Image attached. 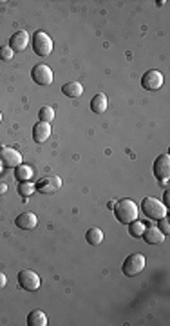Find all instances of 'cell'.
I'll use <instances>...</instances> for the list:
<instances>
[{
  "label": "cell",
  "instance_id": "20",
  "mask_svg": "<svg viewBox=\"0 0 170 326\" xmlns=\"http://www.w3.org/2000/svg\"><path fill=\"white\" fill-rule=\"evenodd\" d=\"M38 118H40V122H47V124H51L52 120H54V109H52L51 105H44L38 111Z\"/></svg>",
  "mask_w": 170,
  "mask_h": 326
},
{
  "label": "cell",
  "instance_id": "12",
  "mask_svg": "<svg viewBox=\"0 0 170 326\" xmlns=\"http://www.w3.org/2000/svg\"><path fill=\"white\" fill-rule=\"evenodd\" d=\"M49 136H51V124H47V122L35 124V127H33V140L36 143H44V141L49 140Z\"/></svg>",
  "mask_w": 170,
  "mask_h": 326
},
{
  "label": "cell",
  "instance_id": "11",
  "mask_svg": "<svg viewBox=\"0 0 170 326\" xmlns=\"http://www.w3.org/2000/svg\"><path fill=\"white\" fill-rule=\"evenodd\" d=\"M15 225H17L20 230H33L36 225H38V218L29 210L20 212L17 216V220H15Z\"/></svg>",
  "mask_w": 170,
  "mask_h": 326
},
{
  "label": "cell",
  "instance_id": "15",
  "mask_svg": "<svg viewBox=\"0 0 170 326\" xmlns=\"http://www.w3.org/2000/svg\"><path fill=\"white\" fill-rule=\"evenodd\" d=\"M62 93L67 98H80L83 94V85L80 82H67L62 85Z\"/></svg>",
  "mask_w": 170,
  "mask_h": 326
},
{
  "label": "cell",
  "instance_id": "13",
  "mask_svg": "<svg viewBox=\"0 0 170 326\" xmlns=\"http://www.w3.org/2000/svg\"><path fill=\"white\" fill-rule=\"evenodd\" d=\"M27 45H29V33L26 31H17L9 38V47L13 51H24Z\"/></svg>",
  "mask_w": 170,
  "mask_h": 326
},
{
  "label": "cell",
  "instance_id": "25",
  "mask_svg": "<svg viewBox=\"0 0 170 326\" xmlns=\"http://www.w3.org/2000/svg\"><path fill=\"white\" fill-rule=\"evenodd\" d=\"M6 285H8V278H6L4 274L0 272V288H4Z\"/></svg>",
  "mask_w": 170,
  "mask_h": 326
},
{
  "label": "cell",
  "instance_id": "2",
  "mask_svg": "<svg viewBox=\"0 0 170 326\" xmlns=\"http://www.w3.org/2000/svg\"><path fill=\"white\" fill-rule=\"evenodd\" d=\"M141 210H143V214L148 218V220L157 221L166 216L168 208H166L157 198H143V201H141Z\"/></svg>",
  "mask_w": 170,
  "mask_h": 326
},
{
  "label": "cell",
  "instance_id": "3",
  "mask_svg": "<svg viewBox=\"0 0 170 326\" xmlns=\"http://www.w3.org/2000/svg\"><path fill=\"white\" fill-rule=\"evenodd\" d=\"M145 266H147V259H145L143 254H131V256L123 261L122 272L127 278H134L140 272H143Z\"/></svg>",
  "mask_w": 170,
  "mask_h": 326
},
{
  "label": "cell",
  "instance_id": "14",
  "mask_svg": "<svg viewBox=\"0 0 170 326\" xmlns=\"http://www.w3.org/2000/svg\"><path fill=\"white\" fill-rule=\"evenodd\" d=\"M141 238H143L148 245H161V243L165 241V234L157 229V227H148V229H145Z\"/></svg>",
  "mask_w": 170,
  "mask_h": 326
},
{
  "label": "cell",
  "instance_id": "17",
  "mask_svg": "<svg viewBox=\"0 0 170 326\" xmlns=\"http://www.w3.org/2000/svg\"><path fill=\"white\" fill-rule=\"evenodd\" d=\"M27 324L29 326H45L47 324V315L42 310H33L27 315Z\"/></svg>",
  "mask_w": 170,
  "mask_h": 326
},
{
  "label": "cell",
  "instance_id": "23",
  "mask_svg": "<svg viewBox=\"0 0 170 326\" xmlns=\"http://www.w3.org/2000/svg\"><path fill=\"white\" fill-rule=\"evenodd\" d=\"M13 55H15V51L11 47H0V60H2V62H9V60H11V58H13Z\"/></svg>",
  "mask_w": 170,
  "mask_h": 326
},
{
  "label": "cell",
  "instance_id": "16",
  "mask_svg": "<svg viewBox=\"0 0 170 326\" xmlns=\"http://www.w3.org/2000/svg\"><path fill=\"white\" fill-rule=\"evenodd\" d=\"M91 111L94 115H101L107 111V96L103 93L94 94V98L91 100Z\"/></svg>",
  "mask_w": 170,
  "mask_h": 326
},
{
  "label": "cell",
  "instance_id": "21",
  "mask_svg": "<svg viewBox=\"0 0 170 326\" xmlns=\"http://www.w3.org/2000/svg\"><path fill=\"white\" fill-rule=\"evenodd\" d=\"M145 232V223L141 221H132L131 225H129V234H131L132 238H141Z\"/></svg>",
  "mask_w": 170,
  "mask_h": 326
},
{
  "label": "cell",
  "instance_id": "4",
  "mask_svg": "<svg viewBox=\"0 0 170 326\" xmlns=\"http://www.w3.org/2000/svg\"><path fill=\"white\" fill-rule=\"evenodd\" d=\"M31 45H33V51H35V55H38V57H49V55L52 53V40L45 31L33 33Z\"/></svg>",
  "mask_w": 170,
  "mask_h": 326
},
{
  "label": "cell",
  "instance_id": "6",
  "mask_svg": "<svg viewBox=\"0 0 170 326\" xmlns=\"http://www.w3.org/2000/svg\"><path fill=\"white\" fill-rule=\"evenodd\" d=\"M22 163V154L11 147H0V165L6 169H15Z\"/></svg>",
  "mask_w": 170,
  "mask_h": 326
},
{
  "label": "cell",
  "instance_id": "26",
  "mask_svg": "<svg viewBox=\"0 0 170 326\" xmlns=\"http://www.w3.org/2000/svg\"><path fill=\"white\" fill-rule=\"evenodd\" d=\"M161 203L165 205L166 208H168V205H170V194H168V192H165V196H163V201Z\"/></svg>",
  "mask_w": 170,
  "mask_h": 326
},
{
  "label": "cell",
  "instance_id": "28",
  "mask_svg": "<svg viewBox=\"0 0 170 326\" xmlns=\"http://www.w3.org/2000/svg\"><path fill=\"white\" fill-rule=\"evenodd\" d=\"M0 122H2V113H0Z\"/></svg>",
  "mask_w": 170,
  "mask_h": 326
},
{
  "label": "cell",
  "instance_id": "10",
  "mask_svg": "<svg viewBox=\"0 0 170 326\" xmlns=\"http://www.w3.org/2000/svg\"><path fill=\"white\" fill-rule=\"evenodd\" d=\"M154 176L159 181H166L170 176V156L168 154H161L157 156L156 161H154Z\"/></svg>",
  "mask_w": 170,
  "mask_h": 326
},
{
  "label": "cell",
  "instance_id": "9",
  "mask_svg": "<svg viewBox=\"0 0 170 326\" xmlns=\"http://www.w3.org/2000/svg\"><path fill=\"white\" fill-rule=\"evenodd\" d=\"M141 87L145 91H159L163 87V75L159 71H147L141 76Z\"/></svg>",
  "mask_w": 170,
  "mask_h": 326
},
{
  "label": "cell",
  "instance_id": "5",
  "mask_svg": "<svg viewBox=\"0 0 170 326\" xmlns=\"http://www.w3.org/2000/svg\"><path fill=\"white\" fill-rule=\"evenodd\" d=\"M18 285L26 292H36L40 288V285H42V281H40L38 274L26 268L18 272Z\"/></svg>",
  "mask_w": 170,
  "mask_h": 326
},
{
  "label": "cell",
  "instance_id": "1",
  "mask_svg": "<svg viewBox=\"0 0 170 326\" xmlns=\"http://www.w3.org/2000/svg\"><path fill=\"white\" fill-rule=\"evenodd\" d=\"M114 216L116 220L122 223V225H131L132 221L138 220V205H136L132 199L125 198V199H120L116 205H114Z\"/></svg>",
  "mask_w": 170,
  "mask_h": 326
},
{
  "label": "cell",
  "instance_id": "19",
  "mask_svg": "<svg viewBox=\"0 0 170 326\" xmlns=\"http://www.w3.org/2000/svg\"><path fill=\"white\" fill-rule=\"evenodd\" d=\"M85 241H87L89 245H92V247H96V245H100V243L103 241V232H101L100 229H89L87 232H85Z\"/></svg>",
  "mask_w": 170,
  "mask_h": 326
},
{
  "label": "cell",
  "instance_id": "18",
  "mask_svg": "<svg viewBox=\"0 0 170 326\" xmlns=\"http://www.w3.org/2000/svg\"><path fill=\"white\" fill-rule=\"evenodd\" d=\"M15 178L18 181H31V178H33V169L29 165L20 163L18 167H15Z\"/></svg>",
  "mask_w": 170,
  "mask_h": 326
},
{
  "label": "cell",
  "instance_id": "22",
  "mask_svg": "<svg viewBox=\"0 0 170 326\" xmlns=\"http://www.w3.org/2000/svg\"><path fill=\"white\" fill-rule=\"evenodd\" d=\"M33 192H35V185H33L31 181H20V183H18V194L20 196L29 198Z\"/></svg>",
  "mask_w": 170,
  "mask_h": 326
},
{
  "label": "cell",
  "instance_id": "27",
  "mask_svg": "<svg viewBox=\"0 0 170 326\" xmlns=\"http://www.w3.org/2000/svg\"><path fill=\"white\" fill-rule=\"evenodd\" d=\"M6 192V185H0V194H4Z\"/></svg>",
  "mask_w": 170,
  "mask_h": 326
},
{
  "label": "cell",
  "instance_id": "8",
  "mask_svg": "<svg viewBox=\"0 0 170 326\" xmlns=\"http://www.w3.org/2000/svg\"><path fill=\"white\" fill-rule=\"evenodd\" d=\"M62 187V178L58 176H44L40 178L38 181H36L35 189L38 190V192H42V194H54V192H58Z\"/></svg>",
  "mask_w": 170,
  "mask_h": 326
},
{
  "label": "cell",
  "instance_id": "7",
  "mask_svg": "<svg viewBox=\"0 0 170 326\" xmlns=\"http://www.w3.org/2000/svg\"><path fill=\"white\" fill-rule=\"evenodd\" d=\"M31 78L36 85H51L52 84V69L45 64H38L31 71Z\"/></svg>",
  "mask_w": 170,
  "mask_h": 326
},
{
  "label": "cell",
  "instance_id": "24",
  "mask_svg": "<svg viewBox=\"0 0 170 326\" xmlns=\"http://www.w3.org/2000/svg\"><path fill=\"white\" fill-rule=\"evenodd\" d=\"M157 229L161 230L165 236H168V232H170V223H168V220H166V216L165 218H161V220H157Z\"/></svg>",
  "mask_w": 170,
  "mask_h": 326
}]
</instances>
